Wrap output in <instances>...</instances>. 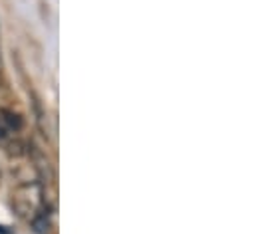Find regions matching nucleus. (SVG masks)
Here are the masks:
<instances>
[{"mask_svg": "<svg viewBox=\"0 0 256 234\" xmlns=\"http://www.w3.org/2000/svg\"><path fill=\"white\" fill-rule=\"evenodd\" d=\"M40 196H42V192H40L38 184H24V186L16 188V192L12 196V202L18 210V214L28 216V214H34L38 210Z\"/></svg>", "mask_w": 256, "mask_h": 234, "instance_id": "1", "label": "nucleus"}, {"mask_svg": "<svg viewBox=\"0 0 256 234\" xmlns=\"http://www.w3.org/2000/svg\"><path fill=\"white\" fill-rule=\"evenodd\" d=\"M0 70H2V56H0Z\"/></svg>", "mask_w": 256, "mask_h": 234, "instance_id": "2", "label": "nucleus"}]
</instances>
